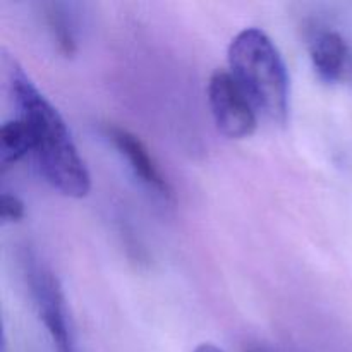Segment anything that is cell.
<instances>
[{
    "label": "cell",
    "mask_w": 352,
    "mask_h": 352,
    "mask_svg": "<svg viewBox=\"0 0 352 352\" xmlns=\"http://www.w3.org/2000/svg\"><path fill=\"white\" fill-rule=\"evenodd\" d=\"M10 88L19 119L30 129L38 168L45 181L69 198H85L91 177L58 110L33 85L23 69L12 62Z\"/></svg>",
    "instance_id": "6da1fadb"
},
{
    "label": "cell",
    "mask_w": 352,
    "mask_h": 352,
    "mask_svg": "<svg viewBox=\"0 0 352 352\" xmlns=\"http://www.w3.org/2000/svg\"><path fill=\"white\" fill-rule=\"evenodd\" d=\"M230 74L267 119L285 124L291 103L289 72L272 38L258 28L241 31L229 47Z\"/></svg>",
    "instance_id": "7a4b0ae2"
},
{
    "label": "cell",
    "mask_w": 352,
    "mask_h": 352,
    "mask_svg": "<svg viewBox=\"0 0 352 352\" xmlns=\"http://www.w3.org/2000/svg\"><path fill=\"white\" fill-rule=\"evenodd\" d=\"M24 267H26L28 285L38 316L43 322L47 332L50 333L55 349L57 352H72L74 342H72L71 318H69L60 282L50 268L45 267L31 254L24 258Z\"/></svg>",
    "instance_id": "3957f363"
},
{
    "label": "cell",
    "mask_w": 352,
    "mask_h": 352,
    "mask_svg": "<svg viewBox=\"0 0 352 352\" xmlns=\"http://www.w3.org/2000/svg\"><path fill=\"white\" fill-rule=\"evenodd\" d=\"M208 105L219 131L230 140H244L256 131V109L230 72H213Z\"/></svg>",
    "instance_id": "277c9868"
},
{
    "label": "cell",
    "mask_w": 352,
    "mask_h": 352,
    "mask_svg": "<svg viewBox=\"0 0 352 352\" xmlns=\"http://www.w3.org/2000/svg\"><path fill=\"white\" fill-rule=\"evenodd\" d=\"M105 134L112 141L113 146L119 150V153L126 158L131 170L140 179L141 184L151 189L165 203L174 201V191H172L170 182L165 179L160 167L155 162L153 155L150 153V150L144 146V143L136 134L129 133L119 126H107Z\"/></svg>",
    "instance_id": "5b68a950"
},
{
    "label": "cell",
    "mask_w": 352,
    "mask_h": 352,
    "mask_svg": "<svg viewBox=\"0 0 352 352\" xmlns=\"http://www.w3.org/2000/svg\"><path fill=\"white\" fill-rule=\"evenodd\" d=\"M309 57L320 79L325 82L339 81L346 65V41L337 31L318 30L309 40Z\"/></svg>",
    "instance_id": "8992f818"
},
{
    "label": "cell",
    "mask_w": 352,
    "mask_h": 352,
    "mask_svg": "<svg viewBox=\"0 0 352 352\" xmlns=\"http://www.w3.org/2000/svg\"><path fill=\"white\" fill-rule=\"evenodd\" d=\"M30 151H33V141H31L26 122L19 117L3 122L2 129H0V164L2 167H10Z\"/></svg>",
    "instance_id": "52a82bcc"
},
{
    "label": "cell",
    "mask_w": 352,
    "mask_h": 352,
    "mask_svg": "<svg viewBox=\"0 0 352 352\" xmlns=\"http://www.w3.org/2000/svg\"><path fill=\"white\" fill-rule=\"evenodd\" d=\"M47 24L57 43V50L64 57H72L78 52V41H76L74 30H72L71 19L67 17L64 3H48L47 6Z\"/></svg>",
    "instance_id": "ba28073f"
},
{
    "label": "cell",
    "mask_w": 352,
    "mask_h": 352,
    "mask_svg": "<svg viewBox=\"0 0 352 352\" xmlns=\"http://www.w3.org/2000/svg\"><path fill=\"white\" fill-rule=\"evenodd\" d=\"M0 215H2L3 223H14L19 222L26 215V210H24L23 199L17 198L16 195H10V192H2V206H0Z\"/></svg>",
    "instance_id": "9c48e42d"
},
{
    "label": "cell",
    "mask_w": 352,
    "mask_h": 352,
    "mask_svg": "<svg viewBox=\"0 0 352 352\" xmlns=\"http://www.w3.org/2000/svg\"><path fill=\"white\" fill-rule=\"evenodd\" d=\"M192 352H223V351L220 349V347H217L215 344L205 342V344H199V346L196 347V349Z\"/></svg>",
    "instance_id": "30bf717a"
},
{
    "label": "cell",
    "mask_w": 352,
    "mask_h": 352,
    "mask_svg": "<svg viewBox=\"0 0 352 352\" xmlns=\"http://www.w3.org/2000/svg\"><path fill=\"white\" fill-rule=\"evenodd\" d=\"M246 352H272V351L263 349V347H251V349H248Z\"/></svg>",
    "instance_id": "8fae6325"
}]
</instances>
